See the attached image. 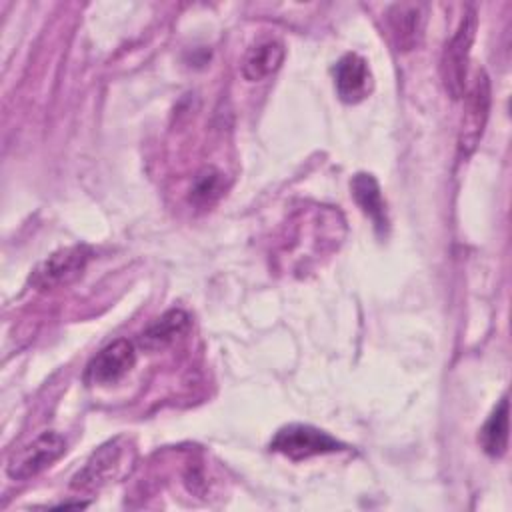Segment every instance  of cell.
Masks as SVG:
<instances>
[{
	"label": "cell",
	"instance_id": "10",
	"mask_svg": "<svg viewBox=\"0 0 512 512\" xmlns=\"http://www.w3.org/2000/svg\"><path fill=\"white\" fill-rule=\"evenodd\" d=\"M396 50L416 48L424 28V8L420 4H394L386 14Z\"/></svg>",
	"mask_w": 512,
	"mask_h": 512
},
{
	"label": "cell",
	"instance_id": "14",
	"mask_svg": "<svg viewBox=\"0 0 512 512\" xmlns=\"http://www.w3.org/2000/svg\"><path fill=\"white\" fill-rule=\"evenodd\" d=\"M224 176L214 168H204L196 174L192 188H190V200L198 206H206L216 202L224 192Z\"/></svg>",
	"mask_w": 512,
	"mask_h": 512
},
{
	"label": "cell",
	"instance_id": "9",
	"mask_svg": "<svg viewBox=\"0 0 512 512\" xmlns=\"http://www.w3.org/2000/svg\"><path fill=\"white\" fill-rule=\"evenodd\" d=\"M120 456H122V446L120 440H112L104 446H100L84 464V468L72 478V488L78 490H90L98 488L104 482L110 480V476L116 474L120 466Z\"/></svg>",
	"mask_w": 512,
	"mask_h": 512
},
{
	"label": "cell",
	"instance_id": "6",
	"mask_svg": "<svg viewBox=\"0 0 512 512\" xmlns=\"http://www.w3.org/2000/svg\"><path fill=\"white\" fill-rule=\"evenodd\" d=\"M136 352L134 344L126 338L114 340L104 346L86 366V380L90 384H116L122 380L134 366Z\"/></svg>",
	"mask_w": 512,
	"mask_h": 512
},
{
	"label": "cell",
	"instance_id": "5",
	"mask_svg": "<svg viewBox=\"0 0 512 512\" xmlns=\"http://www.w3.org/2000/svg\"><path fill=\"white\" fill-rule=\"evenodd\" d=\"M90 256L92 252L86 246L62 248L38 264V268L30 276V282L38 290L66 286L82 274Z\"/></svg>",
	"mask_w": 512,
	"mask_h": 512
},
{
	"label": "cell",
	"instance_id": "2",
	"mask_svg": "<svg viewBox=\"0 0 512 512\" xmlns=\"http://www.w3.org/2000/svg\"><path fill=\"white\" fill-rule=\"evenodd\" d=\"M490 114V78L484 70H478L466 96H464V114L458 130V154L468 158L482 140L486 122Z\"/></svg>",
	"mask_w": 512,
	"mask_h": 512
},
{
	"label": "cell",
	"instance_id": "13",
	"mask_svg": "<svg viewBox=\"0 0 512 512\" xmlns=\"http://www.w3.org/2000/svg\"><path fill=\"white\" fill-rule=\"evenodd\" d=\"M508 416H510V404H508V398L504 396L496 404V408L492 410L484 426L480 428L478 442L482 450L492 458L504 456L508 448Z\"/></svg>",
	"mask_w": 512,
	"mask_h": 512
},
{
	"label": "cell",
	"instance_id": "8",
	"mask_svg": "<svg viewBox=\"0 0 512 512\" xmlns=\"http://www.w3.org/2000/svg\"><path fill=\"white\" fill-rule=\"evenodd\" d=\"M286 58V48L278 38H262L252 44L242 58V76L248 82H260L276 74Z\"/></svg>",
	"mask_w": 512,
	"mask_h": 512
},
{
	"label": "cell",
	"instance_id": "1",
	"mask_svg": "<svg viewBox=\"0 0 512 512\" xmlns=\"http://www.w3.org/2000/svg\"><path fill=\"white\" fill-rule=\"evenodd\" d=\"M478 28V14L474 6H468L456 32L446 42L442 56H440V78L444 84V90L452 100H458L464 96L466 86V72H468V60L470 50L474 44Z\"/></svg>",
	"mask_w": 512,
	"mask_h": 512
},
{
	"label": "cell",
	"instance_id": "11",
	"mask_svg": "<svg viewBox=\"0 0 512 512\" xmlns=\"http://www.w3.org/2000/svg\"><path fill=\"white\" fill-rule=\"evenodd\" d=\"M188 330H190V316L184 310H168L140 334L138 342L144 350L158 352L174 344Z\"/></svg>",
	"mask_w": 512,
	"mask_h": 512
},
{
	"label": "cell",
	"instance_id": "4",
	"mask_svg": "<svg viewBox=\"0 0 512 512\" xmlns=\"http://www.w3.org/2000/svg\"><path fill=\"white\" fill-rule=\"evenodd\" d=\"M64 452L66 440L58 432H42L8 458L6 474L18 482L30 480L52 466Z\"/></svg>",
	"mask_w": 512,
	"mask_h": 512
},
{
	"label": "cell",
	"instance_id": "7",
	"mask_svg": "<svg viewBox=\"0 0 512 512\" xmlns=\"http://www.w3.org/2000/svg\"><path fill=\"white\" fill-rule=\"evenodd\" d=\"M334 86L342 102H362L372 92L374 86L368 62L354 52L344 54L334 68Z\"/></svg>",
	"mask_w": 512,
	"mask_h": 512
},
{
	"label": "cell",
	"instance_id": "3",
	"mask_svg": "<svg viewBox=\"0 0 512 512\" xmlns=\"http://www.w3.org/2000/svg\"><path fill=\"white\" fill-rule=\"evenodd\" d=\"M342 448L344 444L334 436L308 424H288L280 428L270 442V450L284 454L290 460H306L312 456L338 452Z\"/></svg>",
	"mask_w": 512,
	"mask_h": 512
},
{
	"label": "cell",
	"instance_id": "12",
	"mask_svg": "<svg viewBox=\"0 0 512 512\" xmlns=\"http://www.w3.org/2000/svg\"><path fill=\"white\" fill-rule=\"evenodd\" d=\"M350 190L360 210L372 220L374 228L380 234H384L388 230V214H386V202L382 198V190L376 178L372 174L360 172L352 178Z\"/></svg>",
	"mask_w": 512,
	"mask_h": 512
}]
</instances>
